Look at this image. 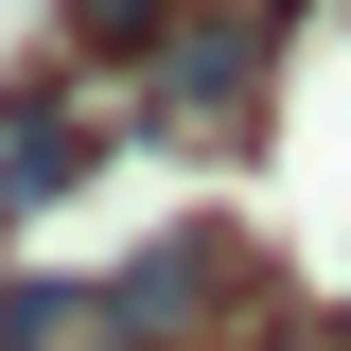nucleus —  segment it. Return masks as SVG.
<instances>
[{
  "instance_id": "obj_1",
  "label": "nucleus",
  "mask_w": 351,
  "mask_h": 351,
  "mask_svg": "<svg viewBox=\"0 0 351 351\" xmlns=\"http://www.w3.org/2000/svg\"><path fill=\"white\" fill-rule=\"evenodd\" d=\"M263 53H281V36H263V18H246V0H193V18H176V36L158 53H141V123H158V141H211V123H246V88H263Z\"/></svg>"
},
{
  "instance_id": "obj_2",
  "label": "nucleus",
  "mask_w": 351,
  "mask_h": 351,
  "mask_svg": "<svg viewBox=\"0 0 351 351\" xmlns=\"http://www.w3.org/2000/svg\"><path fill=\"white\" fill-rule=\"evenodd\" d=\"M71 176H88V123L53 106V88H18V106H0V211H53Z\"/></svg>"
},
{
  "instance_id": "obj_3",
  "label": "nucleus",
  "mask_w": 351,
  "mask_h": 351,
  "mask_svg": "<svg viewBox=\"0 0 351 351\" xmlns=\"http://www.w3.org/2000/svg\"><path fill=\"white\" fill-rule=\"evenodd\" d=\"M193 0H53V36H71V71H141V53L176 36Z\"/></svg>"
},
{
  "instance_id": "obj_4",
  "label": "nucleus",
  "mask_w": 351,
  "mask_h": 351,
  "mask_svg": "<svg viewBox=\"0 0 351 351\" xmlns=\"http://www.w3.org/2000/svg\"><path fill=\"white\" fill-rule=\"evenodd\" d=\"M106 299H71V281H0V351H71Z\"/></svg>"
},
{
  "instance_id": "obj_5",
  "label": "nucleus",
  "mask_w": 351,
  "mask_h": 351,
  "mask_svg": "<svg viewBox=\"0 0 351 351\" xmlns=\"http://www.w3.org/2000/svg\"><path fill=\"white\" fill-rule=\"evenodd\" d=\"M211 351H334V334H299V316H246V334H211Z\"/></svg>"
}]
</instances>
